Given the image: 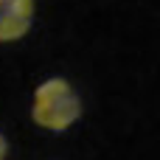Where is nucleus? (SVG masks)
<instances>
[{"mask_svg":"<svg viewBox=\"0 0 160 160\" xmlns=\"http://www.w3.org/2000/svg\"><path fill=\"white\" fill-rule=\"evenodd\" d=\"M82 112H84L82 96L65 76H51L34 87L28 115L39 129L65 132L82 118Z\"/></svg>","mask_w":160,"mask_h":160,"instance_id":"nucleus-1","label":"nucleus"},{"mask_svg":"<svg viewBox=\"0 0 160 160\" xmlns=\"http://www.w3.org/2000/svg\"><path fill=\"white\" fill-rule=\"evenodd\" d=\"M37 17V0H0V45L28 37Z\"/></svg>","mask_w":160,"mask_h":160,"instance_id":"nucleus-2","label":"nucleus"},{"mask_svg":"<svg viewBox=\"0 0 160 160\" xmlns=\"http://www.w3.org/2000/svg\"><path fill=\"white\" fill-rule=\"evenodd\" d=\"M6 155H8V141H6V135L0 132V160H6Z\"/></svg>","mask_w":160,"mask_h":160,"instance_id":"nucleus-3","label":"nucleus"}]
</instances>
